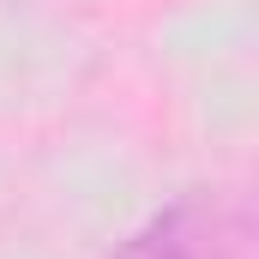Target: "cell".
Returning <instances> with one entry per match:
<instances>
[{"mask_svg":"<svg viewBox=\"0 0 259 259\" xmlns=\"http://www.w3.org/2000/svg\"><path fill=\"white\" fill-rule=\"evenodd\" d=\"M109 259H253V217L235 193H187L145 217Z\"/></svg>","mask_w":259,"mask_h":259,"instance_id":"1","label":"cell"}]
</instances>
